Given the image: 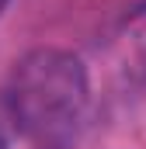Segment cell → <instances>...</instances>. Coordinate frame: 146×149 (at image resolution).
<instances>
[{"mask_svg":"<svg viewBox=\"0 0 146 149\" xmlns=\"http://www.w3.org/2000/svg\"><path fill=\"white\" fill-rule=\"evenodd\" d=\"M7 111L35 149H73L91 114V83L80 56L32 49L7 80Z\"/></svg>","mask_w":146,"mask_h":149,"instance_id":"1","label":"cell"},{"mask_svg":"<svg viewBox=\"0 0 146 149\" xmlns=\"http://www.w3.org/2000/svg\"><path fill=\"white\" fill-rule=\"evenodd\" d=\"M4 3H7V0H0V10H4Z\"/></svg>","mask_w":146,"mask_h":149,"instance_id":"2","label":"cell"}]
</instances>
